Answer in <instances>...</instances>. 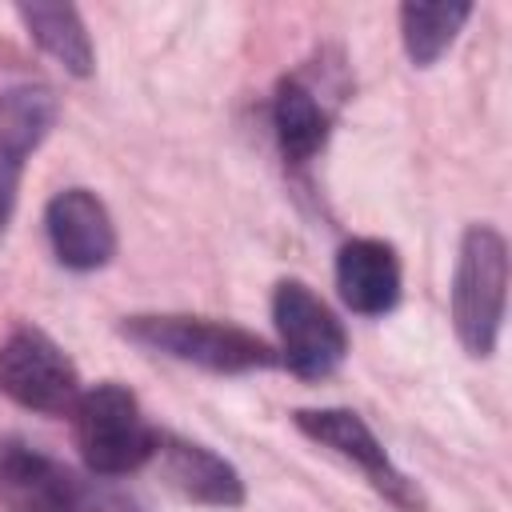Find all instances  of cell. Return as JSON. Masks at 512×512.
Segmentation results:
<instances>
[{
	"label": "cell",
	"mask_w": 512,
	"mask_h": 512,
	"mask_svg": "<svg viewBox=\"0 0 512 512\" xmlns=\"http://www.w3.org/2000/svg\"><path fill=\"white\" fill-rule=\"evenodd\" d=\"M120 336L144 352H156V356H168L180 364H196L216 376H240V372L280 364L276 348L268 340H260L256 332H248L240 324L212 320V316L136 312V316L120 320Z\"/></svg>",
	"instance_id": "6da1fadb"
},
{
	"label": "cell",
	"mask_w": 512,
	"mask_h": 512,
	"mask_svg": "<svg viewBox=\"0 0 512 512\" xmlns=\"http://www.w3.org/2000/svg\"><path fill=\"white\" fill-rule=\"evenodd\" d=\"M72 436L92 476H128L156 456L160 428L144 416L132 388L104 380L72 404Z\"/></svg>",
	"instance_id": "7a4b0ae2"
},
{
	"label": "cell",
	"mask_w": 512,
	"mask_h": 512,
	"mask_svg": "<svg viewBox=\"0 0 512 512\" xmlns=\"http://www.w3.org/2000/svg\"><path fill=\"white\" fill-rule=\"evenodd\" d=\"M508 304V240L492 224H468L452 272V324L468 356H492Z\"/></svg>",
	"instance_id": "3957f363"
},
{
	"label": "cell",
	"mask_w": 512,
	"mask_h": 512,
	"mask_svg": "<svg viewBox=\"0 0 512 512\" xmlns=\"http://www.w3.org/2000/svg\"><path fill=\"white\" fill-rule=\"evenodd\" d=\"M0 508L4 512H120L96 484L76 476L44 448L4 436L0 440Z\"/></svg>",
	"instance_id": "277c9868"
},
{
	"label": "cell",
	"mask_w": 512,
	"mask_h": 512,
	"mask_svg": "<svg viewBox=\"0 0 512 512\" xmlns=\"http://www.w3.org/2000/svg\"><path fill=\"white\" fill-rule=\"evenodd\" d=\"M276 324V360L300 380H328L348 356V332L336 312L304 284L280 280L272 292Z\"/></svg>",
	"instance_id": "5b68a950"
},
{
	"label": "cell",
	"mask_w": 512,
	"mask_h": 512,
	"mask_svg": "<svg viewBox=\"0 0 512 512\" xmlns=\"http://www.w3.org/2000/svg\"><path fill=\"white\" fill-rule=\"evenodd\" d=\"M0 392L44 416H64L80 400L84 384L72 356L36 324H20L0 340Z\"/></svg>",
	"instance_id": "8992f818"
},
{
	"label": "cell",
	"mask_w": 512,
	"mask_h": 512,
	"mask_svg": "<svg viewBox=\"0 0 512 512\" xmlns=\"http://www.w3.org/2000/svg\"><path fill=\"white\" fill-rule=\"evenodd\" d=\"M292 424L312 444L356 464L368 476V484L384 500H392L400 512H424V496H420L416 480L392 464L388 448L380 444V436L368 428V420L360 412H352V408H296Z\"/></svg>",
	"instance_id": "52a82bcc"
},
{
	"label": "cell",
	"mask_w": 512,
	"mask_h": 512,
	"mask_svg": "<svg viewBox=\"0 0 512 512\" xmlns=\"http://www.w3.org/2000/svg\"><path fill=\"white\" fill-rule=\"evenodd\" d=\"M44 236L60 268L96 272L116 256V224L92 188H60L44 204Z\"/></svg>",
	"instance_id": "ba28073f"
},
{
	"label": "cell",
	"mask_w": 512,
	"mask_h": 512,
	"mask_svg": "<svg viewBox=\"0 0 512 512\" xmlns=\"http://www.w3.org/2000/svg\"><path fill=\"white\" fill-rule=\"evenodd\" d=\"M56 116H60V104L52 88L16 84L0 92V232L12 220L24 164L56 128Z\"/></svg>",
	"instance_id": "9c48e42d"
},
{
	"label": "cell",
	"mask_w": 512,
	"mask_h": 512,
	"mask_svg": "<svg viewBox=\"0 0 512 512\" xmlns=\"http://www.w3.org/2000/svg\"><path fill=\"white\" fill-rule=\"evenodd\" d=\"M340 96H328V84L312 80L308 72H292L272 92V132L280 144V156L288 164H308L324 152L332 132V104Z\"/></svg>",
	"instance_id": "30bf717a"
},
{
	"label": "cell",
	"mask_w": 512,
	"mask_h": 512,
	"mask_svg": "<svg viewBox=\"0 0 512 512\" xmlns=\"http://www.w3.org/2000/svg\"><path fill=\"white\" fill-rule=\"evenodd\" d=\"M152 460L160 464V476L192 504H208V508H240L244 504V480L232 468V460H224L220 452H212L200 440L160 432Z\"/></svg>",
	"instance_id": "8fae6325"
},
{
	"label": "cell",
	"mask_w": 512,
	"mask_h": 512,
	"mask_svg": "<svg viewBox=\"0 0 512 512\" xmlns=\"http://www.w3.org/2000/svg\"><path fill=\"white\" fill-rule=\"evenodd\" d=\"M336 292L356 316H384L400 304L404 272L388 240L356 236L336 252Z\"/></svg>",
	"instance_id": "7c38bea8"
},
{
	"label": "cell",
	"mask_w": 512,
	"mask_h": 512,
	"mask_svg": "<svg viewBox=\"0 0 512 512\" xmlns=\"http://www.w3.org/2000/svg\"><path fill=\"white\" fill-rule=\"evenodd\" d=\"M16 16H20L28 40H36V48L48 52L68 76H76V80L92 76L96 48H92V36H88L80 8H72V4H16Z\"/></svg>",
	"instance_id": "4fadbf2b"
},
{
	"label": "cell",
	"mask_w": 512,
	"mask_h": 512,
	"mask_svg": "<svg viewBox=\"0 0 512 512\" xmlns=\"http://www.w3.org/2000/svg\"><path fill=\"white\" fill-rule=\"evenodd\" d=\"M472 4H456V0H440V4H400V40H404V52L416 68H432L448 48L452 40L460 36V28L472 20Z\"/></svg>",
	"instance_id": "5bb4252c"
}]
</instances>
